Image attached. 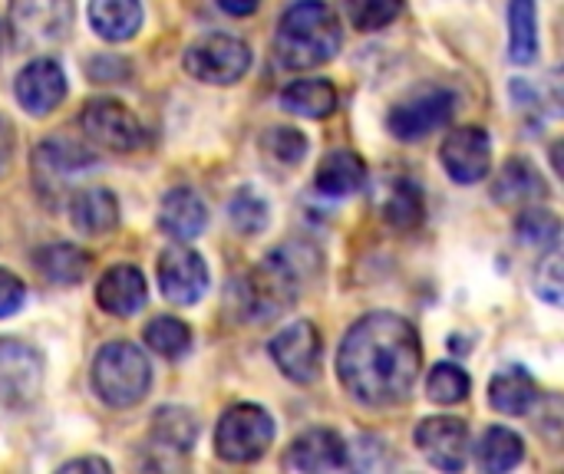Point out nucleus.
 I'll list each match as a JSON object with an SVG mask.
<instances>
[{"mask_svg": "<svg viewBox=\"0 0 564 474\" xmlns=\"http://www.w3.org/2000/svg\"><path fill=\"white\" fill-rule=\"evenodd\" d=\"M145 346L162 360H182L192 350V330L178 317H159L145 327Z\"/></svg>", "mask_w": 564, "mask_h": 474, "instance_id": "7c9ffc66", "label": "nucleus"}, {"mask_svg": "<svg viewBox=\"0 0 564 474\" xmlns=\"http://www.w3.org/2000/svg\"><path fill=\"white\" fill-rule=\"evenodd\" d=\"M69 218L79 234L102 238L119 224V201L109 188H83L69 198Z\"/></svg>", "mask_w": 564, "mask_h": 474, "instance_id": "6ab92c4d", "label": "nucleus"}, {"mask_svg": "<svg viewBox=\"0 0 564 474\" xmlns=\"http://www.w3.org/2000/svg\"><path fill=\"white\" fill-rule=\"evenodd\" d=\"M43 360L20 340H0V406L23 409L40 396Z\"/></svg>", "mask_w": 564, "mask_h": 474, "instance_id": "9d476101", "label": "nucleus"}, {"mask_svg": "<svg viewBox=\"0 0 564 474\" xmlns=\"http://www.w3.org/2000/svg\"><path fill=\"white\" fill-rule=\"evenodd\" d=\"M258 3H261V0H218V7H221L225 13H231V16H248V13L258 10Z\"/></svg>", "mask_w": 564, "mask_h": 474, "instance_id": "a19ab883", "label": "nucleus"}, {"mask_svg": "<svg viewBox=\"0 0 564 474\" xmlns=\"http://www.w3.org/2000/svg\"><path fill=\"white\" fill-rule=\"evenodd\" d=\"M400 10H403V0H347L350 23L364 33L383 30L387 23L400 16Z\"/></svg>", "mask_w": 564, "mask_h": 474, "instance_id": "c9c22d12", "label": "nucleus"}, {"mask_svg": "<svg viewBox=\"0 0 564 474\" xmlns=\"http://www.w3.org/2000/svg\"><path fill=\"white\" fill-rule=\"evenodd\" d=\"M73 26V0H10L7 30L17 49L43 53L59 46Z\"/></svg>", "mask_w": 564, "mask_h": 474, "instance_id": "39448f33", "label": "nucleus"}, {"mask_svg": "<svg viewBox=\"0 0 564 474\" xmlns=\"http://www.w3.org/2000/svg\"><path fill=\"white\" fill-rule=\"evenodd\" d=\"M367 185V165L360 155L337 148L330 155H324V162L317 165V188L327 198H347L357 195Z\"/></svg>", "mask_w": 564, "mask_h": 474, "instance_id": "b1692460", "label": "nucleus"}, {"mask_svg": "<svg viewBox=\"0 0 564 474\" xmlns=\"http://www.w3.org/2000/svg\"><path fill=\"white\" fill-rule=\"evenodd\" d=\"M489 403L502 416H529L539 403V383L529 370L509 366L489 383Z\"/></svg>", "mask_w": 564, "mask_h": 474, "instance_id": "4be33fe9", "label": "nucleus"}, {"mask_svg": "<svg viewBox=\"0 0 564 474\" xmlns=\"http://www.w3.org/2000/svg\"><path fill=\"white\" fill-rule=\"evenodd\" d=\"M522 459H525V442H522L512 429L492 426V429L482 436V442H479V465H482L486 472H512Z\"/></svg>", "mask_w": 564, "mask_h": 474, "instance_id": "c756f323", "label": "nucleus"}, {"mask_svg": "<svg viewBox=\"0 0 564 474\" xmlns=\"http://www.w3.org/2000/svg\"><path fill=\"white\" fill-rule=\"evenodd\" d=\"M271 360L291 383H301V386L314 383L324 366V346H321V333L314 330V323L297 320L284 327L271 340Z\"/></svg>", "mask_w": 564, "mask_h": 474, "instance_id": "1a4fd4ad", "label": "nucleus"}, {"mask_svg": "<svg viewBox=\"0 0 564 474\" xmlns=\"http://www.w3.org/2000/svg\"><path fill=\"white\" fill-rule=\"evenodd\" d=\"M33 267L53 287L83 284L89 274V254L76 244H46L33 254Z\"/></svg>", "mask_w": 564, "mask_h": 474, "instance_id": "5701e85b", "label": "nucleus"}, {"mask_svg": "<svg viewBox=\"0 0 564 474\" xmlns=\"http://www.w3.org/2000/svg\"><path fill=\"white\" fill-rule=\"evenodd\" d=\"M198 439V422L182 406H162L152 416V442L165 452H188Z\"/></svg>", "mask_w": 564, "mask_h": 474, "instance_id": "cd10ccee", "label": "nucleus"}, {"mask_svg": "<svg viewBox=\"0 0 564 474\" xmlns=\"http://www.w3.org/2000/svg\"><path fill=\"white\" fill-rule=\"evenodd\" d=\"M13 92H17V102L23 106V112L50 115L66 96V73H63V66L56 59L36 56L17 73Z\"/></svg>", "mask_w": 564, "mask_h": 474, "instance_id": "4468645a", "label": "nucleus"}, {"mask_svg": "<svg viewBox=\"0 0 564 474\" xmlns=\"http://www.w3.org/2000/svg\"><path fill=\"white\" fill-rule=\"evenodd\" d=\"M79 125L89 142L109 152H135L142 145V122L116 99H93L83 109Z\"/></svg>", "mask_w": 564, "mask_h": 474, "instance_id": "9b49d317", "label": "nucleus"}, {"mask_svg": "<svg viewBox=\"0 0 564 474\" xmlns=\"http://www.w3.org/2000/svg\"><path fill=\"white\" fill-rule=\"evenodd\" d=\"M416 449L426 455V462L440 472H459L469 462V429L459 419L440 416L426 419L416 429Z\"/></svg>", "mask_w": 564, "mask_h": 474, "instance_id": "2eb2a0df", "label": "nucleus"}, {"mask_svg": "<svg viewBox=\"0 0 564 474\" xmlns=\"http://www.w3.org/2000/svg\"><path fill=\"white\" fill-rule=\"evenodd\" d=\"M539 53V10L535 0H509V59L529 66Z\"/></svg>", "mask_w": 564, "mask_h": 474, "instance_id": "a878e982", "label": "nucleus"}, {"mask_svg": "<svg viewBox=\"0 0 564 474\" xmlns=\"http://www.w3.org/2000/svg\"><path fill=\"white\" fill-rule=\"evenodd\" d=\"M96 300L112 317H135L145 307V277L132 264L109 267L96 284Z\"/></svg>", "mask_w": 564, "mask_h": 474, "instance_id": "a211bd4d", "label": "nucleus"}, {"mask_svg": "<svg viewBox=\"0 0 564 474\" xmlns=\"http://www.w3.org/2000/svg\"><path fill=\"white\" fill-rule=\"evenodd\" d=\"M453 112H456V92H449V89H426V92L393 106V112L387 115V129L400 142H420L430 132L443 129L453 119Z\"/></svg>", "mask_w": 564, "mask_h": 474, "instance_id": "6e6552de", "label": "nucleus"}, {"mask_svg": "<svg viewBox=\"0 0 564 474\" xmlns=\"http://www.w3.org/2000/svg\"><path fill=\"white\" fill-rule=\"evenodd\" d=\"M261 148L271 162H281V165H297L304 155H307V139L304 132L291 129V125H278V129H268L264 139H261Z\"/></svg>", "mask_w": 564, "mask_h": 474, "instance_id": "f704fd0d", "label": "nucleus"}, {"mask_svg": "<svg viewBox=\"0 0 564 474\" xmlns=\"http://www.w3.org/2000/svg\"><path fill=\"white\" fill-rule=\"evenodd\" d=\"M10 155H13V125L0 115V172L10 165Z\"/></svg>", "mask_w": 564, "mask_h": 474, "instance_id": "58836bf2", "label": "nucleus"}, {"mask_svg": "<svg viewBox=\"0 0 564 474\" xmlns=\"http://www.w3.org/2000/svg\"><path fill=\"white\" fill-rule=\"evenodd\" d=\"M516 231H519V241L522 244L555 247L558 244V234H562V221L552 211H545V208H529V211L519 214Z\"/></svg>", "mask_w": 564, "mask_h": 474, "instance_id": "72a5a7b5", "label": "nucleus"}, {"mask_svg": "<svg viewBox=\"0 0 564 474\" xmlns=\"http://www.w3.org/2000/svg\"><path fill=\"white\" fill-rule=\"evenodd\" d=\"M562 251H558V244L555 247H549V254L542 257V264H539V274H535V294L545 300V304H552V307H562Z\"/></svg>", "mask_w": 564, "mask_h": 474, "instance_id": "e433bc0d", "label": "nucleus"}, {"mask_svg": "<svg viewBox=\"0 0 564 474\" xmlns=\"http://www.w3.org/2000/svg\"><path fill=\"white\" fill-rule=\"evenodd\" d=\"M228 218L235 224V231L241 234H258L268 228V201L254 191V188H241L231 205H228Z\"/></svg>", "mask_w": 564, "mask_h": 474, "instance_id": "473e14b6", "label": "nucleus"}, {"mask_svg": "<svg viewBox=\"0 0 564 474\" xmlns=\"http://www.w3.org/2000/svg\"><path fill=\"white\" fill-rule=\"evenodd\" d=\"M185 69L212 86H231L251 69V46L228 33H208L185 49Z\"/></svg>", "mask_w": 564, "mask_h": 474, "instance_id": "0eeeda50", "label": "nucleus"}, {"mask_svg": "<svg viewBox=\"0 0 564 474\" xmlns=\"http://www.w3.org/2000/svg\"><path fill=\"white\" fill-rule=\"evenodd\" d=\"M440 162L446 168V175L459 185H476L489 175V162H492V142L489 132L479 125H459L446 135L443 148H440Z\"/></svg>", "mask_w": 564, "mask_h": 474, "instance_id": "ddd939ff", "label": "nucleus"}, {"mask_svg": "<svg viewBox=\"0 0 564 474\" xmlns=\"http://www.w3.org/2000/svg\"><path fill=\"white\" fill-rule=\"evenodd\" d=\"M159 287L162 297L175 307H192L208 290V264L198 251L175 244L159 257Z\"/></svg>", "mask_w": 564, "mask_h": 474, "instance_id": "f8f14e48", "label": "nucleus"}, {"mask_svg": "<svg viewBox=\"0 0 564 474\" xmlns=\"http://www.w3.org/2000/svg\"><path fill=\"white\" fill-rule=\"evenodd\" d=\"M321 271V251L311 244H281L271 251L258 271H251L241 284L231 287V297L238 300L241 320H271L284 313L301 290L317 277Z\"/></svg>", "mask_w": 564, "mask_h": 474, "instance_id": "f03ea898", "label": "nucleus"}, {"mask_svg": "<svg viewBox=\"0 0 564 474\" xmlns=\"http://www.w3.org/2000/svg\"><path fill=\"white\" fill-rule=\"evenodd\" d=\"M469 389H473V383H469L466 370H459V366H453V363L433 366V373H430V379H426V393H430V399L440 403V406H456V403H463V399L469 396Z\"/></svg>", "mask_w": 564, "mask_h": 474, "instance_id": "2f4dec72", "label": "nucleus"}, {"mask_svg": "<svg viewBox=\"0 0 564 474\" xmlns=\"http://www.w3.org/2000/svg\"><path fill=\"white\" fill-rule=\"evenodd\" d=\"M59 472H109V462H102V459H76V462L59 465Z\"/></svg>", "mask_w": 564, "mask_h": 474, "instance_id": "ea45409f", "label": "nucleus"}, {"mask_svg": "<svg viewBox=\"0 0 564 474\" xmlns=\"http://www.w3.org/2000/svg\"><path fill=\"white\" fill-rule=\"evenodd\" d=\"M89 26L102 40L122 43V40L139 33L142 3L139 0H89Z\"/></svg>", "mask_w": 564, "mask_h": 474, "instance_id": "393cba45", "label": "nucleus"}, {"mask_svg": "<svg viewBox=\"0 0 564 474\" xmlns=\"http://www.w3.org/2000/svg\"><path fill=\"white\" fill-rule=\"evenodd\" d=\"M350 465L347 445L337 432L330 429H311L301 439L291 442L284 455V472L321 474V472H344Z\"/></svg>", "mask_w": 564, "mask_h": 474, "instance_id": "f3484780", "label": "nucleus"}, {"mask_svg": "<svg viewBox=\"0 0 564 474\" xmlns=\"http://www.w3.org/2000/svg\"><path fill=\"white\" fill-rule=\"evenodd\" d=\"M281 106L304 119H324L337 106V89L327 79H297L281 92Z\"/></svg>", "mask_w": 564, "mask_h": 474, "instance_id": "bb28decb", "label": "nucleus"}, {"mask_svg": "<svg viewBox=\"0 0 564 474\" xmlns=\"http://www.w3.org/2000/svg\"><path fill=\"white\" fill-rule=\"evenodd\" d=\"M274 436H278L274 419L261 406L241 403L221 416L215 432V452L231 465H251L271 449Z\"/></svg>", "mask_w": 564, "mask_h": 474, "instance_id": "423d86ee", "label": "nucleus"}, {"mask_svg": "<svg viewBox=\"0 0 564 474\" xmlns=\"http://www.w3.org/2000/svg\"><path fill=\"white\" fill-rule=\"evenodd\" d=\"M423 346L413 323L397 313H370L354 323L337 353L340 386L370 409L400 406L420 376Z\"/></svg>", "mask_w": 564, "mask_h": 474, "instance_id": "f257e3e1", "label": "nucleus"}, {"mask_svg": "<svg viewBox=\"0 0 564 474\" xmlns=\"http://www.w3.org/2000/svg\"><path fill=\"white\" fill-rule=\"evenodd\" d=\"M152 383L145 353L126 340L106 343L93 360V389L109 409H132Z\"/></svg>", "mask_w": 564, "mask_h": 474, "instance_id": "20e7f679", "label": "nucleus"}, {"mask_svg": "<svg viewBox=\"0 0 564 474\" xmlns=\"http://www.w3.org/2000/svg\"><path fill=\"white\" fill-rule=\"evenodd\" d=\"M159 224L169 238L175 241H192L205 231L208 224V211L205 201L192 191V188H175L162 198V211H159Z\"/></svg>", "mask_w": 564, "mask_h": 474, "instance_id": "aec40b11", "label": "nucleus"}, {"mask_svg": "<svg viewBox=\"0 0 564 474\" xmlns=\"http://www.w3.org/2000/svg\"><path fill=\"white\" fill-rule=\"evenodd\" d=\"M89 165H93V155L83 145L66 142V139H50L33 152V178L43 195L69 188V181Z\"/></svg>", "mask_w": 564, "mask_h": 474, "instance_id": "dca6fc26", "label": "nucleus"}, {"mask_svg": "<svg viewBox=\"0 0 564 474\" xmlns=\"http://www.w3.org/2000/svg\"><path fill=\"white\" fill-rule=\"evenodd\" d=\"M340 20L324 0H297L284 10L274 33V59L284 69H314L340 49Z\"/></svg>", "mask_w": 564, "mask_h": 474, "instance_id": "7ed1b4c3", "label": "nucleus"}, {"mask_svg": "<svg viewBox=\"0 0 564 474\" xmlns=\"http://www.w3.org/2000/svg\"><path fill=\"white\" fill-rule=\"evenodd\" d=\"M23 297H26L23 280L17 274H10V271H0V320L13 317L23 307Z\"/></svg>", "mask_w": 564, "mask_h": 474, "instance_id": "4c0bfd02", "label": "nucleus"}, {"mask_svg": "<svg viewBox=\"0 0 564 474\" xmlns=\"http://www.w3.org/2000/svg\"><path fill=\"white\" fill-rule=\"evenodd\" d=\"M549 195L545 178L539 175V168L525 158H509L502 165V172L496 175L492 185V198L506 208H519V205H535Z\"/></svg>", "mask_w": 564, "mask_h": 474, "instance_id": "412c9836", "label": "nucleus"}, {"mask_svg": "<svg viewBox=\"0 0 564 474\" xmlns=\"http://www.w3.org/2000/svg\"><path fill=\"white\" fill-rule=\"evenodd\" d=\"M423 214H426V201H423L420 185L410 178L393 181L387 191V201H383V218L400 231H413V228H420Z\"/></svg>", "mask_w": 564, "mask_h": 474, "instance_id": "c85d7f7f", "label": "nucleus"}, {"mask_svg": "<svg viewBox=\"0 0 564 474\" xmlns=\"http://www.w3.org/2000/svg\"><path fill=\"white\" fill-rule=\"evenodd\" d=\"M0 46H3V26H0Z\"/></svg>", "mask_w": 564, "mask_h": 474, "instance_id": "79ce46f5", "label": "nucleus"}]
</instances>
